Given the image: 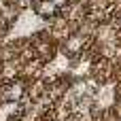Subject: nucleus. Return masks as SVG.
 <instances>
[{"label": "nucleus", "mask_w": 121, "mask_h": 121, "mask_svg": "<svg viewBox=\"0 0 121 121\" xmlns=\"http://www.w3.org/2000/svg\"><path fill=\"white\" fill-rule=\"evenodd\" d=\"M34 13H36L38 17L49 19V17H53V15L57 13V4H55L53 0H38V2L34 4Z\"/></svg>", "instance_id": "nucleus-1"}, {"label": "nucleus", "mask_w": 121, "mask_h": 121, "mask_svg": "<svg viewBox=\"0 0 121 121\" xmlns=\"http://www.w3.org/2000/svg\"><path fill=\"white\" fill-rule=\"evenodd\" d=\"M83 43H85V38H83V36L72 34V36H68V38H66L64 49H66L70 55H77V53H81V51H83Z\"/></svg>", "instance_id": "nucleus-2"}, {"label": "nucleus", "mask_w": 121, "mask_h": 121, "mask_svg": "<svg viewBox=\"0 0 121 121\" xmlns=\"http://www.w3.org/2000/svg\"><path fill=\"white\" fill-rule=\"evenodd\" d=\"M21 96H23V85L21 83H11L4 89V100L6 102H17V100H21Z\"/></svg>", "instance_id": "nucleus-3"}, {"label": "nucleus", "mask_w": 121, "mask_h": 121, "mask_svg": "<svg viewBox=\"0 0 121 121\" xmlns=\"http://www.w3.org/2000/svg\"><path fill=\"white\" fill-rule=\"evenodd\" d=\"M53 2H55V4H57V6H62V4H64V2H66V0H53Z\"/></svg>", "instance_id": "nucleus-4"}]
</instances>
